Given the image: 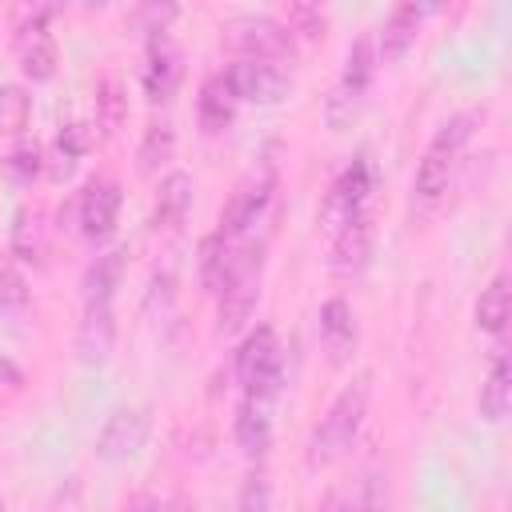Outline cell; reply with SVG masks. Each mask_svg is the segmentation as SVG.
Returning a JSON list of instances; mask_svg holds the SVG:
<instances>
[{
  "mask_svg": "<svg viewBox=\"0 0 512 512\" xmlns=\"http://www.w3.org/2000/svg\"><path fill=\"white\" fill-rule=\"evenodd\" d=\"M220 80L228 84L236 104H276L288 96V72L268 60H232L220 72Z\"/></svg>",
  "mask_w": 512,
  "mask_h": 512,
  "instance_id": "9",
  "label": "cell"
},
{
  "mask_svg": "<svg viewBox=\"0 0 512 512\" xmlns=\"http://www.w3.org/2000/svg\"><path fill=\"white\" fill-rule=\"evenodd\" d=\"M40 168H44V160H40V148H36V144H20V148H12V152L4 156V172H8L16 184H28L32 176H40Z\"/></svg>",
  "mask_w": 512,
  "mask_h": 512,
  "instance_id": "34",
  "label": "cell"
},
{
  "mask_svg": "<svg viewBox=\"0 0 512 512\" xmlns=\"http://www.w3.org/2000/svg\"><path fill=\"white\" fill-rule=\"evenodd\" d=\"M192 204V176L188 172H168L156 188V212H152V228L156 232H172L184 224Z\"/></svg>",
  "mask_w": 512,
  "mask_h": 512,
  "instance_id": "18",
  "label": "cell"
},
{
  "mask_svg": "<svg viewBox=\"0 0 512 512\" xmlns=\"http://www.w3.org/2000/svg\"><path fill=\"white\" fill-rule=\"evenodd\" d=\"M264 248L268 240H252L244 236L236 248H232V260H228V272L216 288V332L220 336H236L248 316L256 312V300H260V280H264Z\"/></svg>",
  "mask_w": 512,
  "mask_h": 512,
  "instance_id": "2",
  "label": "cell"
},
{
  "mask_svg": "<svg viewBox=\"0 0 512 512\" xmlns=\"http://www.w3.org/2000/svg\"><path fill=\"white\" fill-rule=\"evenodd\" d=\"M356 484H360V500H356V512H388V508H392L388 472L372 468V472H364Z\"/></svg>",
  "mask_w": 512,
  "mask_h": 512,
  "instance_id": "30",
  "label": "cell"
},
{
  "mask_svg": "<svg viewBox=\"0 0 512 512\" xmlns=\"http://www.w3.org/2000/svg\"><path fill=\"white\" fill-rule=\"evenodd\" d=\"M508 312H512V296H508V276L500 272L484 292H480V300H476V328H484V332H504V324H508Z\"/></svg>",
  "mask_w": 512,
  "mask_h": 512,
  "instance_id": "24",
  "label": "cell"
},
{
  "mask_svg": "<svg viewBox=\"0 0 512 512\" xmlns=\"http://www.w3.org/2000/svg\"><path fill=\"white\" fill-rule=\"evenodd\" d=\"M116 348V316L112 304H84V320L76 328V356L88 368H100Z\"/></svg>",
  "mask_w": 512,
  "mask_h": 512,
  "instance_id": "13",
  "label": "cell"
},
{
  "mask_svg": "<svg viewBox=\"0 0 512 512\" xmlns=\"http://www.w3.org/2000/svg\"><path fill=\"white\" fill-rule=\"evenodd\" d=\"M168 512H192V504H188V500H172Z\"/></svg>",
  "mask_w": 512,
  "mask_h": 512,
  "instance_id": "39",
  "label": "cell"
},
{
  "mask_svg": "<svg viewBox=\"0 0 512 512\" xmlns=\"http://www.w3.org/2000/svg\"><path fill=\"white\" fill-rule=\"evenodd\" d=\"M272 192H276V164L264 160V164H256V168L236 184V192H232V200H228V208H224L216 232H220L228 244H240V240L264 220V212H268V204H272Z\"/></svg>",
  "mask_w": 512,
  "mask_h": 512,
  "instance_id": "5",
  "label": "cell"
},
{
  "mask_svg": "<svg viewBox=\"0 0 512 512\" xmlns=\"http://www.w3.org/2000/svg\"><path fill=\"white\" fill-rule=\"evenodd\" d=\"M236 512H272V484L268 476L256 468L244 476L240 484V500H236Z\"/></svg>",
  "mask_w": 512,
  "mask_h": 512,
  "instance_id": "31",
  "label": "cell"
},
{
  "mask_svg": "<svg viewBox=\"0 0 512 512\" xmlns=\"http://www.w3.org/2000/svg\"><path fill=\"white\" fill-rule=\"evenodd\" d=\"M372 72H376L372 36H360V40L348 48L344 68H340V80H336V88H332V96H328V104H324V116H328V128H332V132L348 128V124L360 116L364 96H368V88H372Z\"/></svg>",
  "mask_w": 512,
  "mask_h": 512,
  "instance_id": "3",
  "label": "cell"
},
{
  "mask_svg": "<svg viewBox=\"0 0 512 512\" xmlns=\"http://www.w3.org/2000/svg\"><path fill=\"white\" fill-rule=\"evenodd\" d=\"M420 16H424L420 4H396V8L388 12V20H384V28H380V60H384V64H396V60L408 56V48H412L416 36H420Z\"/></svg>",
  "mask_w": 512,
  "mask_h": 512,
  "instance_id": "17",
  "label": "cell"
},
{
  "mask_svg": "<svg viewBox=\"0 0 512 512\" xmlns=\"http://www.w3.org/2000/svg\"><path fill=\"white\" fill-rule=\"evenodd\" d=\"M148 428H152V416L148 408H116L104 428H100V440H96V452L104 460H132L144 440H148Z\"/></svg>",
  "mask_w": 512,
  "mask_h": 512,
  "instance_id": "11",
  "label": "cell"
},
{
  "mask_svg": "<svg viewBox=\"0 0 512 512\" xmlns=\"http://www.w3.org/2000/svg\"><path fill=\"white\" fill-rule=\"evenodd\" d=\"M0 512H4V500H0Z\"/></svg>",
  "mask_w": 512,
  "mask_h": 512,
  "instance_id": "40",
  "label": "cell"
},
{
  "mask_svg": "<svg viewBox=\"0 0 512 512\" xmlns=\"http://www.w3.org/2000/svg\"><path fill=\"white\" fill-rule=\"evenodd\" d=\"M236 380H240L244 396L276 400L280 380H284V356H280L276 328L260 324L256 332L244 336V344H240V352H236Z\"/></svg>",
  "mask_w": 512,
  "mask_h": 512,
  "instance_id": "4",
  "label": "cell"
},
{
  "mask_svg": "<svg viewBox=\"0 0 512 512\" xmlns=\"http://www.w3.org/2000/svg\"><path fill=\"white\" fill-rule=\"evenodd\" d=\"M280 24H284L292 36L320 40V36H324V28H328V12H324L320 4H288Z\"/></svg>",
  "mask_w": 512,
  "mask_h": 512,
  "instance_id": "29",
  "label": "cell"
},
{
  "mask_svg": "<svg viewBox=\"0 0 512 512\" xmlns=\"http://www.w3.org/2000/svg\"><path fill=\"white\" fill-rule=\"evenodd\" d=\"M356 340H360V332H356V316H352L348 300L344 296L324 300L320 304V344L328 352V364L344 368L352 360V352H356Z\"/></svg>",
  "mask_w": 512,
  "mask_h": 512,
  "instance_id": "12",
  "label": "cell"
},
{
  "mask_svg": "<svg viewBox=\"0 0 512 512\" xmlns=\"http://www.w3.org/2000/svg\"><path fill=\"white\" fill-rule=\"evenodd\" d=\"M456 156L460 152H452V148H444V144H428V152L420 156V164H416V180H412V192L420 196V200H440L444 192H448V180H452V168H456Z\"/></svg>",
  "mask_w": 512,
  "mask_h": 512,
  "instance_id": "20",
  "label": "cell"
},
{
  "mask_svg": "<svg viewBox=\"0 0 512 512\" xmlns=\"http://www.w3.org/2000/svg\"><path fill=\"white\" fill-rule=\"evenodd\" d=\"M368 396H372V372H356L352 384H344L336 392V400L328 404V412L312 428L308 468H328V464H336L356 444L360 424H364V412H368Z\"/></svg>",
  "mask_w": 512,
  "mask_h": 512,
  "instance_id": "1",
  "label": "cell"
},
{
  "mask_svg": "<svg viewBox=\"0 0 512 512\" xmlns=\"http://www.w3.org/2000/svg\"><path fill=\"white\" fill-rule=\"evenodd\" d=\"M372 236H376V224H372V212H364L360 220H352L348 228H340L332 236V268L340 276H352L368 264L372 256Z\"/></svg>",
  "mask_w": 512,
  "mask_h": 512,
  "instance_id": "16",
  "label": "cell"
},
{
  "mask_svg": "<svg viewBox=\"0 0 512 512\" xmlns=\"http://www.w3.org/2000/svg\"><path fill=\"white\" fill-rule=\"evenodd\" d=\"M236 444L244 448L248 460H264L272 444V400L244 396V404L236 408Z\"/></svg>",
  "mask_w": 512,
  "mask_h": 512,
  "instance_id": "15",
  "label": "cell"
},
{
  "mask_svg": "<svg viewBox=\"0 0 512 512\" xmlns=\"http://www.w3.org/2000/svg\"><path fill=\"white\" fill-rule=\"evenodd\" d=\"M120 276H124V252H104V256H96L88 268H84V280H80V288H84V304H112V296H116V288H120Z\"/></svg>",
  "mask_w": 512,
  "mask_h": 512,
  "instance_id": "21",
  "label": "cell"
},
{
  "mask_svg": "<svg viewBox=\"0 0 512 512\" xmlns=\"http://www.w3.org/2000/svg\"><path fill=\"white\" fill-rule=\"evenodd\" d=\"M52 12H56V8L40 4V8H28L24 20L16 24L12 48H16L20 72H24L28 80H52V72H56V40H52V32H48Z\"/></svg>",
  "mask_w": 512,
  "mask_h": 512,
  "instance_id": "8",
  "label": "cell"
},
{
  "mask_svg": "<svg viewBox=\"0 0 512 512\" xmlns=\"http://www.w3.org/2000/svg\"><path fill=\"white\" fill-rule=\"evenodd\" d=\"M512 408V360L504 348H496L492 364H488V376L480 384V416L488 424H500Z\"/></svg>",
  "mask_w": 512,
  "mask_h": 512,
  "instance_id": "19",
  "label": "cell"
},
{
  "mask_svg": "<svg viewBox=\"0 0 512 512\" xmlns=\"http://www.w3.org/2000/svg\"><path fill=\"white\" fill-rule=\"evenodd\" d=\"M20 384H24L20 368H16V364H12L8 356H0V396H4V392H16Z\"/></svg>",
  "mask_w": 512,
  "mask_h": 512,
  "instance_id": "37",
  "label": "cell"
},
{
  "mask_svg": "<svg viewBox=\"0 0 512 512\" xmlns=\"http://www.w3.org/2000/svg\"><path fill=\"white\" fill-rule=\"evenodd\" d=\"M180 76H184V60H180L176 40L168 32L148 36V44H144V96L152 104H168L180 88Z\"/></svg>",
  "mask_w": 512,
  "mask_h": 512,
  "instance_id": "10",
  "label": "cell"
},
{
  "mask_svg": "<svg viewBox=\"0 0 512 512\" xmlns=\"http://www.w3.org/2000/svg\"><path fill=\"white\" fill-rule=\"evenodd\" d=\"M220 32L224 44L240 52V60H268V64L296 60V36L272 16H236Z\"/></svg>",
  "mask_w": 512,
  "mask_h": 512,
  "instance_id": "6",
  "label": "cell"
},
{
  "mask_svg": "<svg viewBox=\"0 0 512 512\" xmlns=\"http://www.w3.org/2000/svg\"><path fill=\"white\" fill-rule=\"evenodd\" d=\"M372 188H376L372 164H368V156H356V160L332 180V188H328V196H324V208H320L324 232L336 236L340 228H348L352 220H360L364 212H372V208H368Z\"/></svg>",
  "mask_w": 512,
  "mask_h": 512,
  "instance_id": "7",
  "label": "cell"
},
{
  "mask_svg": "<svg viewBox=\"0 0 512 512\" xmlns=\"http://www.w3.org/2000/svg\"><path fill=\"white\" fill-rule=\"evenodd\" d=\"M24 300H28V280L8 252V256H0V308H20Z\"/></svg>",
  "mask_w": 512,
  "mask_h": 512,
  "instance_id": "32",
  "label": "cell"
},
{
  "mask_svg": "<svg viewBox=\"0 0 512 512\" xmlns=\"http://www.w3.org/2000/svg\"><path fill=\"white\" fill-rule=\"evenodd\" d=\"M172 16H176L172 4H144V8L132 12V28L156 36V32H168V20H172Z\"/></svg>",
  "mask_w": 512,
  "mask_h": 512,
  "instance_id": "35",
  "label": "cell"
},
{
  "mask_svg": "<svg viewBox=\"0 0 512 512\" xmlns=\"http://www.w3.org/2000/svg\"><path fill=\"white\" fill-rule=\"evenodd\" d=\"M124 512H160V504H156L148 492H136V496L124 504Z\"/></svg>",
  "mask_w": 512,
  "mask_h": 512,
  "instance_id": "38",
  "label": "cell"
},
{
  "mask_svg": "<svg viewBox=\"0 0 512 512\" xmlns=\"http://www.w3.org/2000/svg\"><path fill=\"white\" fill-rule=\"evenodd\" d=\"M232 248H236V244H228L220 232H208V236H204V244H200V280H204L208 292L220 288V280H224V272H228V260H232Z\"/></svg>",
  "mask_w": 512,
  "mask_h": 512,
  "instance_id": "27",
  "label": "cell"
},
{
  "mask_svg": "<svg viewBox=\"0 0 512 512\" xmlns=\"http://www.w3.org/2000/svg\"><path fill=\"white\" fill-rule=\"evenodd\" d=\"M120 212V184L116 180H92L80 192V232L88 240H108Z\"/></svg>",
  "mask_w": 512,
  "mask_h": 512,
  "instance_id": "14",
  "label": "cell"
},
{
  "mask_svg": "<svg viewBox=\"0 0 512 512\" xmlns=\"http://www.w3.org/2000/svg\"><path fill=\"white\" fill-rule=\"evenodd\" d=\"M32 96L20 84H0V136H16L28 128Z\"/></svg>",
  "mask_w": 512,
  "mask_h": 512,
  "instance_id": "28",
  "label": "cell"
},
{
  "mask_svg": "<svg viewBox=\"0 0 512 512\" xmlns=\"http://www.w3.org/2000/svg\"><path fill=\"white\" fill-rule=\"evenodd\" d=\"M124 120H128V92H124V80L108 72L96 84V124L104 128V136H112L124 128Z\"/></svg>",
  "mask_w": 512,
  "mask_h": 512,
  "instance_id": "23",
  "label": "cell"
},
{
  "mask_svg": "<svg viewBox=\"0 0 512 512\" xmlns=\"http://www.w3.org/2000/svg\"><path fill=\"white\" fill-rule=\"evenodd\" d=\"M356 500H360V484L356 480H344V484H332L320 496L316 512H356Z\"/></svg>",
  "mask_w": 512,
  "mask_h": 512,
  "instance_id": "36",
  "label": "cell"
},
{
  "mask_svg": "<svg viewBox=\"0 0 512 512\" xmlns=\"http://www.w3.org/2000/svg\"><path fill=\"white\" fill-rule=\"evenodd\" d=\"M12 260H24V264H44V232H40V220L36 212L20 208L16 212V224H12Z\"/></svg>",
  "mask_w": 512,
  "mask_h": 512,
  "instance_id": "26",
  "label": "cell"
},
{
  "mask_svg": "<svg viewBox=\"0 0 512 512\" xmlns=\"http://www.w3.org/2000/svg\"><path fill=\"white\" fill-rule=\"evenodd\" d=\"M172 148H176L172 124H168V120L148 124V132H144V140H140V148H136V168H140L144 176H152L156 168H164V164L172 160Z\"/></svg>",
  "mask_w": 512,
  "mask_h": 512,
  "instance_id": "25",
  "label": "cell"
},
{
  "mask_svg": "<svg viewBox=\"0 0 512 512\" xmlns=\"http://www.w3.org/2000/svg\"><path fill=\"white\" fill-rule=\"evenodd\" d=\"M96 148V128L92 124H64L60 136H56V156H68V160H80L84 152Z\"/></svg>",
  "mask_w": 512,
  "mask_h": 512,
  "instance_id": "33",
  "label": "cell"
},
{
  "mask_svg": "<svg viewBox=\"0 0 512 512\" xmlns=\"http://www.w3.org/2000/svg\"><path fill=\"white\" fill-rule=\"evenodd\" d=\"M196 116H200V128H204L208 136H216V132H224V128L232 124V116H236V100H232L228 84L220 80V72L204 80L200 100H196Z\"/></svg>",
  "mask_w": 512,
  "mask_h": 512,
  "instance_id": "22",
  "label": "cell"
}]
</instances>
